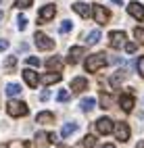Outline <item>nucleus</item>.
Instances as JSON below:
<instances>
[{
	"mask_svg": "<svg viewBox=\"0 0 144 148\" xmlns=\"http://www.w3.org/2000/svg\"><path fill=\"white\" fill-rule=\"evenodd\" d=\"M104 65H107V58H104L102 52L100 54H90L88 58H86V71H90V73H96Z\"/></svg>",
	"mask_w": 144,
	"mask_h": 148,
	"instance_id": "nucleus-1",
	"label": "nucleus"
},
{
	"mask_svg": "<svg viewBox=\"0 0 144 148\" xmlns=\"http://www.w3.org/2000/svg\"><path fill=\"white\" fill-rule=\"evenodd\" d=\"M6 111L11 117H25L27 113H29V108H27L25 102H19V100H8L6 104Z\"/></svg>",
	"mask_w": 144,
	"mask_h": 148,
	"instance_id": "nucleus-2",
	"label": "nucleus"
},
{
	"mask_svg": "<svg viewBox=\"0 0 144 148\" xmlns=\"http://www.w3.org/2000/svg\"><path fill=\"white\" fill-rule=\"evenodd\" d=\"M34 40H36V46L40 48V50H52L54 48V40H50V38L46 34H42V32H36Z\"/></svg>",
	"mask_w": 144,
	"mask_h": 148,
	"instance_id": "nucleus-3",
	"label": "nucleus"
},
{
	"mask_svg": "<svg viewBox=\"0 0 144 148\" xmlns=\"http://www.w3.org/2000/svg\"><path fill=\"white\" fill-rule=\"evenodd\" d=\"M94 19H96V23L104 25V23H109V19H111V13H109L104 6H100V4H94Z\"/></svg>",
	"mask_w": 144,
	"mask_h": 148,
	"instance_id": "nucleus-4",
	"label": "nucleus"
},
{
	"mask_svg": "<svg viewBox=\"0 0 144 148\" xmlns=\"http://www.w3.org/2000/svg\"><path fill=\"white\" fill-rule=\"evenodd\" d=\"M115 136H117L119 142H128L130 140V127H128V123L119 121L117 125H115Z\"/></svg>",
	"mask_w": 144,
	"mask_h": 148,
	"instance_id": "nucleus-5",
	"label": "nucleus"
},
{
	"mask_svg": "<svg viewBox=\"0 0 144 148\" xmlns=\"http://www.w3.org/2000/svg\"><path fill=\"white\" fill-rule=\"evenodd\" d=\"M96 132L102 134V136L111 134V132H113V123H111V119H107V117H100V119L96 121Z\"/></svg>",
	"mask_w": 144,
	"mask_h": 148,
	"instance_id": "nucleus-6",
	"label": "nucleus"
},
{
	"mask_svg": "<svg viewBox=\"0 0 144 148\" xmlns=\"http://www.w3.org/2000/svg\"><path fill=\"white\" fill-rule=\"evenodd\" d=\"M23 79H25V84L29 86V88H38V82H40V77H38V73L34 71V69L27 67L25 71H23Z\"/></svg>",
	"mask_w": 144,
	"mask_h": 148,
	"instance_id": "nucleus-7",
	"label": "nucleus"
},
{
	"mask_svg": "<svg viewBox=\"0 0 144 148\" xmlns=\"http://www.w3.org/2000/svg\"><path fill=\"white\" fill-rule=\"evenodd\" d=\"M109 42L113 48H121L123 44H125V34L123 32H111L109 34Z\"/></svg>",
	"mask_w": 144,
	"mask_h": 148,
	"instance_id": "nucleus-8",
	"label": "nucleus"
},
{
	"mask_svg": "<svg viewBox=\"0 0 144 148\" xmlns=\"http://www.w3.org/2000/svg\"><path fill=\"white\" fill-rule=\"evenodd\" d=\"M56 15V8H54V4H46V6H42L40 8V23H44V21H50V19Z\"/></svg>",
	"mask_w": 144,
	"mask_h": 148,
	"instance_id": "nucleus-9",
	"label": "nucleus"
},
{
	"mask_svg": "<svg viewBox=\"0 0 144 148\" xmlns=\"http://www.w3.org/2000/svg\"><path fill=\"white\" fill-rule=\"evenodd\" d=\"M128 11H130L132 17H136L138 21H142V19H144V4H140V2H130Z\"/></svg>",
	"mask_w": 144,
	"mask_h": 148,
	"instance_id": "nucleus-10",
	"label": "nucleus"
},
{
	"mask_svg": "<svg viewBox=\"0 0 144 148\" xmlns=\"http://www.w3.org/2000/svg\"><path fill=\"white\" fill-rule=\"evenodd\" d=\"M63 79V75L61 73H44L42 75V82L46 84V86H50V84H59Z\"/></svg>",
	"mask_w": 144,
	"mask_h": 148,
	"instance_id": "nucleus-11",
	"label": "nucleus"
},
{
	"mask_svg": "<svg viewBox=\"0 0 144 148\" xmlns=\"http://www.w3.org/2000/svg\"><path fill=\"white\" fill-rule=\"evenodd\" d=\"M86 88H88V82H86L84 77H75V79L71 82V90L73 92H84Z\"/></svg>",
	"mask_w": 144,
	"mask_h": 148,
	"instance_id": "nucleus-12",
	"label": "nucleus"
},
{
	"mask_svg": "<svg viewBox=\"0 0 144 148\" xmlns=\"http://www.w3.org/2000/svg\"><path fill=\"white\" fill-rule=\"evenodd\" d=\"M73 11L77 13V15H82L84 19L90 17V8H88V4H86V2H75V4H73Z\"/></svg>",
	"mask_w": 144,
	"mask_h": 148,
	"instance_id": "nucleus-13",
	"label": "nucleus"
},
{
	"mask_svg": "<svg viewBox=\"0 0 144 148\" xmlns=\"http://www.w3.org/2000/svg\"><path fill=\"white\" fill-rule=\"evenodd\" d=\"M82 56H84V48L82 46H73L69 50V63H77Z\"/></svg>",
	"mask_w": 144,
	"mask_h": 148,
	"instance_id": "nucleus-14",
	"label": "nucleus"
},
{
	"mask_svg": "<svg viewBox=\"0 0 144 148\" xmlns=\"http://www.w3.org/2000/svg\"><path fill=\"white\" fill-rule=\"evenodd\" d=\"M119 104H121L123 111H132V108H134V98H132L130 94H123V96L119 98Z\"/></svg>",
	"mask_w": 144,
	"mask_h": 148,
	"instance_id": "nucleus-15",
	"label": "nucleus"
},
{
	"mask_svg": "<svg viewBox=\"0 0 144 148\" xmlns=\"http://www.w3.org/2000/svg\"><path fill=\"white\" fill-rule=\"evenodd\" d=\"M100 29H94V32H90L88 34V38H86V44H88V46H92V44H98L100 42Z\"/></svg>",
	"mask_w": 144,
	"mask_h": 148,
	"instance_id": "nucleus-16",
	"label": "nucleus"
},
{
	"mask_svg": "<svg viewBox=\"0 0 144 148\" xmlns=\"http://www.w3.org/2000/svg\"><path fill=\"white\" fill-rule=\"evenodd\" d=\"M80 106H82V111H84V113H90L92 108L96 106V100H94V98H84V100L80 102Z\"/></svg>",
	"mask_w": 144,
	"mask_h": 148,
	"instance_id": "nucleus-17",
	"label": "nucleus"
},
{
	"mask_svg": "<svg viewBox=\"0 0 144 148\" xmlns=\"http://www.w3.org/2000/svg\"><path fill=\"white\" fill-rule=\"evenodd\" d=\"M77 123H67V125H63V130H61V138H67V136H71L73 132H77Z\"/></svg>",
	"mask_w": 144,
	"mask_h": 148,
	"instance_id": "nucleus-18",
	"label": "nucleus"
},
{
	"mask_svg": "<svg viewBox=\"0 0 144 148\" xmlns=\"http://www.w3.org/2000/svg\"><path fill=\"white\" fill-rule=\"evenodd\" d=\"M46 67H48V69H63V58H59V56L48 58V61H46Z\"/></svg>",
	"mask_w": 144,
	"mask_h": 148,
	"instance_id": "nucleus-19",
	"label": "nucleus"
},
{
	"mask_svg": "<svg viewBox=\"0 0 144 148\" xmlns=\"http://www.w3.org/2000/svg\"><path fill=\"white\" fill-rule=\"evenodd\" d=\"M50 142V134H44V132H38L36 134V146H44Z\"/></svg>",
	"mask_w": 144,
	"mask_h": 148,
	"instance_id": "nucleus-20",
	"label": "nucleus"
},
{
	"mask_svg": "<svg viewBox=\"0 0 144 148\" xmlns=\"http://www.w3.org/2000/svg\"><path fill=\"white\" fill-rule=\"evenodd\" d=\"M36 121L38 123H52L54 121V115L52 113H40V115L36 117Z\"/></svg>",
	"mask_w": 144,
	"mask_h": 148,
	"instance_id": "nucleus-21",
	"label": "nucleus"
},
{
	"mask_svg": "<svg viewBox=\"0 0 144 148\" xmlns=\"http://www.w3.org/2000/svg\"><path fill=\"white\" fill-rule=\"evenodd\" d=\"M6 94L11 96V98L13 96H19V94H21V86H19V84H8L6 86Z\"/></svg>",
	"mask_w": 144,
	"mask_h": 148,
	"instance_id": "nucleus-22",
	"label": "nucleus"
},
{
	"mask_svg": "<svg viewBox=\"0 0 144 148\" xmlns=\"http://www.w3.org/2000/svg\"><path fill=\"white\" fill-rule=\"evenodd\" d=\"M34 0H15V6L19 8V11H23V8H29Z\"/></svg>",
	"mask_w": 144,
	"mask_h": 148,
	"instance_id": "nucleus-23",
	"label": "nucleus"
},
{
	"mask_svg": "<svg viewBox=\"0 0 144 148\" xmlns=\"http://www.w3.org/2000/svg\"><path fill=\"white\" fill-rule=\"evenodd\" d=\"M71 27H73V25H71V21L67 19V21H63V23L59 25V32H61V34H69V32H71Z\"/></svg>",
	"mask_w": 144,
	"mask_h": 148,
	"instance_id": "nucleus-24",
	"label": "nucleus"
},
{
	"mask_svg": "<svg viewBox=\"0 0 144 148\" xmlns=\"http://www.w3.org/2000/svg\"><path fill=\"white\" fill-rule=\"evenodd\" d=\"M134 38H136L140 44H144V29L142 27H136V29H134Z\"/></svg>",
	"mask_w": 144,
	"mask_h": 148,
	"instance_id": "nucleus-25",
	"label": "nucleus"
},
{
	"mask_svg": "<svg viewBox=\"0 0 144 148\" xmlns=\"http://www.w3.org/2000/svg\"><path fill=\"white\" fill-rule=\"evenodd\" d=\"M100 106H102V108H109V106H111V98L104 94V92L100 94Z\"/></svg>",
	"mask_w": 144,
	"mask_h": 148,
	"instance_id": "nucleus-26",
	"label": "nucleus"
},
{
	"mask_svg": "<svg viewBox=\"0 0 144 148\" xmlns=\"http://www.w3.org/2000/svg\"><path fill=\"white\" fill-rule=\"evenodd\" d=\"M96 140H94V136H86L84 138V148H94Z\"/></svg>",
	"mask_w": 144,
	"mask_h": 148,
	"instance_id": "nucleus-27",
	"label": "nucleus"
},
{
	"mask_svg": "<svg viewBox=\"0 0 144 148\" xmlns=\"http://www.w3.org/2000/svg\"><path fill=\"white\" fill-rule=\"evenodd\" d=\"M56 100H59V102H67V100H69V92H67V90H61L59 94H56Z\"/></svg>",
	"mask_w": 144,
	"mask_h": 148,
	"instance_id": "nucleus-28",
	"label": "nucleus"
},
{
	"mask_svg": "<svg viewBox=\"0 0 144 148\" xmlns=\"http://www.w3.org/2000/svg\"><path fill=\"white\" fill-rule=\"evenodd\" d=\"M17 27L21 29V32H23V29L27 27V19H25L23 15H19V17H17Z\"/></svg>",
	"mask_w": 144,
	"mask_h": 148,
	"instance_id": "nucleus-29",
	"label": "nucleus"
},
{
	"mask_svg": "<svg viewBox=\"0 0 144 148\" xmlns=\"http://www.w3.org/2000/svg\"><path fill=\"white\" fill-rule=\"evenodd\" d=\"M25 65H27V67H38V65H40V61H38L36 56H27V58H25Z\"/></svg>",
	"mask_w": 144,
	"mask_h": 148,
	"instance_id": "nucleus-30",
	"label": "nucleus"
},
{
	"mask_svg": "<svg viewBox=\"0 0 144 148\" xmlns=\"http://www.w3.org/2000/svg\"><path fill=\"white\" fill-rule=\"evenodd\" d=\"M121 79H123V71H119L115 77H111V84H113V86H119V82H121Z\"/></svg>",
	"mask_w": 144,
	"mask_h": 148,
	"instance_id": "nucleus-31",
	"label": "nucleus"
},
{
	"mask_svg": "<svg viewBox=\"0 0 144 148\" xmlns=\"http://www.w3.org/2000/svg\"><path fill=\"white\" fill-rule=\"evenodd\" d=\"M138 73L144 77V56H140V58H138Z\"/></svg>",
	"mask_w": 144,
	"mask_h": 148,
	"instance_id": "nucleus-32",
	"label": "nucleus"
},
{
	"mask_svg": "<svg viewBox=\"0 0 144 148\" xmlns=\"http://www.w3.org/2000/svg\"><path fill=\"white\" fill-rule=\"evenodd\" d=\"M15 63H17V58H15V56H8V58H6V69L15 67Z\"/></svg>",
	"mask_w": 144,
	"mask_h": 148,
	"instance_id": "nucleus-33",
	"label": "nucleus"
},
{
	"mask_svg": "<svg viewBox=\"0 0 144 148\" xmlns=\"http://www.w3.org/2000/svg\"><path fill=\"white\" fill-rule=\"evenodd\" d=\"M123 48H125L128 52H136V44H123Z\"/></svg>",
	"mask_w": 144,
	"mask_h": 148,
	"instance_id": "nucleus-34",
	"label": "nucleus"
},
{
	"mask_svg": "<svg viewBox=\"0 0 144 148\" xmlns=\"http://www.w3.org/2000/svg\"><path fill=\"white\" fill-rule=\"evenodd\" d=\"M6 48H8V40H0V52L6 50Z\"/></svg>",
	"mask_w": 144,
	"mask_h": 148,
	"instance_id": "nucleus-35",
	"label": "nucleus"
},
{
	"mask_svg": "<svg viewBox=\"0 0 144 148\" xmlns=\"http://www.w3.org/2000/svg\"><path fill=\"white\" fill-rule=\"evenodd\" d=\"M48 98H50V92H48V90L40 94V100H48Z\"/></svg>",
	"mask_w": 144,
	"mask_h": 148,
	"instance_id": "nucleus-36",
	"label": "nucleus"
},
{
	"mask_svg": "<svg viewBox=\"0 0 144 148\" xmlns=\"http://www.w3.org/2000/svg\"><path fill=\"white\" fill-rule=\"evenodd\" d=\"M100 148H115L113 144H104V146H100Z\"/></svg>",
	"mask_w": 144,
	"mask_h": 148,
	"instance_id": "nucleus-37",
	"label": "nucleus"
},
{
	"mask_svg": "<svg viewBox=\"0 0 144 148\" xmlns=\"http://www.w3.org/2000/svg\"><path fill=\"white\" fill-rule=\"evenodd\" d=\"M111 2H115V4H123V0H111Z\"/></svg>",
	"mask_w": 144,
	"mask_h": 148,
	"instance_id": "nucleus-38",
	"label": "nucleus"
},
{
	"mask_svg": "<svg viewBox=\"0 0 144 148\" xmlns=\"http://www.w3.org/2000/svg\"><path fill=\"white\" fill-rule=\"evenodd\" d=\"M138 148H144V140H142V142H140V144H138Z\"/></svg>",
	"mask_w": 144,
	"mask_h": 148,
	"instance_id": "nucleus-39",
	"label": "nucleus"
},
{
	"mask_svg": "<svg viewBox=\"0 0 144 148\" xmlns=\"http://www.w3.org/2000/svg\"><path fill=\"white\" fill-rule=\"evenodd\" d=\"M2 17H4V15H2V13H0V21H2Z\"/></svg>",
	"mask_w": 144,
	"mask_h": 148,
	"instance_id": "nucleus-40",
	"label": "nucleus"
}]
</instances>
